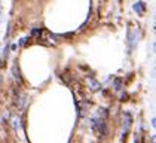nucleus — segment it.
I'll return each mask as SVG.
<instances>
[{
  "instance_id": "nucleus-1",
  "label": "nucleus",
  "mask_w": 156,
  "mask_h": 143,
  "mask_svg": "<svg viewBox=\"0 0 156 143\" xmlns=\"http://www.w3.org/2000/svg\"><path fill=\"white\" fill-rule=\"evenodd\" d=\"M131 124H132L131 115H129V113H125V116H123V136H122V139L128 134V131L131 128Z\"/></svg>"
},
{
  "instance_id": "nucleus-2",
  "label": "nucleus",
  "mask_w": 156,
  "mask_h": 143,
  "mask_svg": "<svg viewBox=\"0 0 156 143\" xmlns=\"http://www.w3.org/2000/svg\"><path fill=\"white\" fill-rule=\"evenodd\" d=\"M144 8H146V6H144L143 2H137V3L134 5V11H137L138 13H143V12H144Z\"/></svg>"
},
{
  "instance_id": "nucleus-3",
  "label": "nucleus",
  "mask_w": 156,
  "mask_h": 143,
  "mask_svg": "<svg viewBox=\"0 0 156 143\" xmlns=\"http://www.w3.org/2000/svg\"><path fill=\"white\" fill-rule=\"evenodd\" d=\"M39 35H42V30H39V28L31 30V36H39Z\"/></svg>"
},
{
  "instance_id": "nucleus-4",
  "label": "nucleus",
  "mask_w": 156,
  "mask_h": 143,
  "mask_svg": "<svg viewBox=\"0 0 156 143\" xmlns=\"http://www.w3.org/2000/svg\"><path fill=\"white\" fill-rule=\"evenodd\" d=\"M28 39H30V36H28V37H24V39H21V40H20V46H24Z\"/></svg>"
},
{
  "instance_id": "nucleus-5",
  "label": "nucleus",
  "mask_w": 156,
  "mask_h": 143,
  "mask_svg": "<svg viewBox=\"0 0 156 143\" xmlns=\"http://www.w3.org/2000/svg\"><path fill=\"white\" fill-rule=\"evenodd\" d=\"M120 82H122L120 79H116V85H115V86H116V90H119L120 86H122V83H120Z\"/></svg>"
}]
</instances>
